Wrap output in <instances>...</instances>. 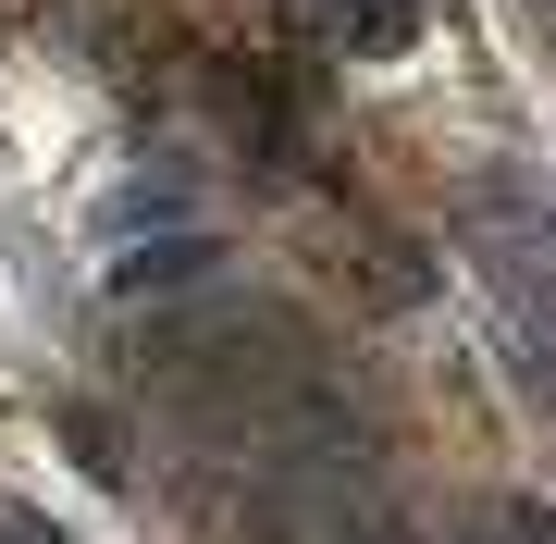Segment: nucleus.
Listing matches in <instances>:
<instances>
[{
    "instance_id": "f257e3e1",
    "label": "nucleus",
    "mask_w": 556,
    "mask_h": 544,
    "mask_svg": "<svg viewBox=\"0 0 556 544\" xmlns=\"http://www.w3.org/2000/svg\"><path fill=\"white\" fill-rule=\"evenodd\" d=\"M211 112H223V124H236V137L260 149V174H298V162H309L298 112H285V87L260 75V62H211Z\"/></svg>"
},
{
    "instance_id": "f03ea898",
    "label": "nucleus",
    "mask_w": 556,
    "mask_h": 544,
    "mask_svg": "<svg viewBox=\"0 0 556 544\" xmlns=\"http://www.w3.org/2000/svg\"><path fill=\"white\" fill-rule=\"evenodd\" d=\"M285 13H298V38L346 50V62H396L408 25H420V0H285Z\"/></svg>"
},
{
    "instance_id": "7ed1b4c3",
    "label": "nucleus",
    "mask_w": 556,
    "mask_h": 544,
    "mask_svg": "<svg viewBox=\"0 0 556 544\" xmlns=\"http://www.w3.org/2000/svg\"><path fill=\"white\" fill-rule=\"evenodd\" d=\"M199 284H223V236H199V223L112 261V298H199Z\"/></svg>"
},
{
    "instance_id": "20e7f679",
    "label": "nucleus",
    "mask_w": 556,
    "mask_h": 544,
    "mask_svg": "<svg viewBox=\"0 0 556 544\" xmlns=\"http://www.w3.org/2000/svg\"><path fill=\"white\" fill-rule=\"evenodd\" d=\"M62 445H75L100 483H124V421H112V408H62Z\"/></svg>"
},
{
    "instance_id": "39448f33",
    "label": "nucleus",
    "mask_w": 556,
    "mask_h": 544,
    "mask_svg": "<svg viewBox=\"0 0 556 544\" xmlns=\"http://www.w3.org/2000/svg\"><path fill=\"white\" fill-rule=\"evenodd\" d=\"M507 532L519 544H556V507H507Z\"/></svg>"
},
{
    "instance_id": "423d86ee",
    "label": "nucleus",
    "mask_w": 556,
    "mask_h": 544,
    "mask_svg": "<svg viewBox=\"0 0 556 544\" xmlns=\"http://www.w3.org/2000/svg\"><path fill=\"white\" fill-rule=\"evenodd\" d=\"M0 544H75V532H50V520H0Z\"/></svg>"
}]
</instances>
